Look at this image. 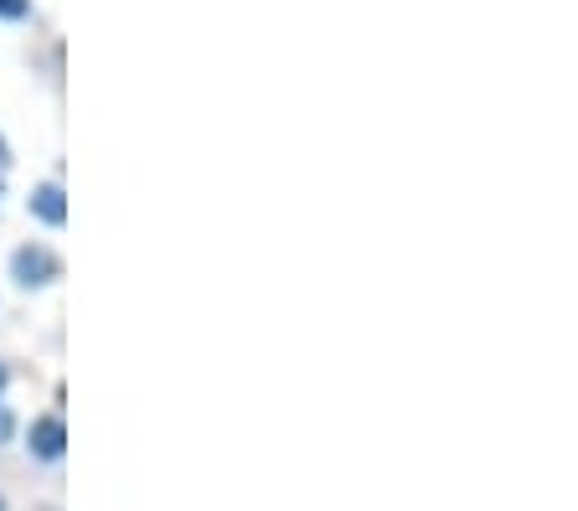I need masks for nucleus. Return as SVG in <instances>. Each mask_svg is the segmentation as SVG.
<instances>
[{
    "instance_id": "2",
    "label": "nucleus",
    "mask_w": 578,
    "mask_h": 511,
    "mask_svg": "<svg viewBox=\"0 0 578 511\" xmlns=\"http://www.w3.org/2000/svg\"><path fill=\"white\" fill-rule=\"evenodd\" d=\"M26 440H32V455H36V460H63L68 429H63V419H57V413H42V419L32 424V434H26Z\"/></svg>"
},
{
    "instance_id": "8",
    "label": "nucleus",
    "mask_w": 578,
    "mask_h": 511,
    "mask_svg": "<svg viewBox=\"0 0 578 511\" xmlns=\"http://www.w3.org/2000/svg\"><path fill=\"white\" fill-rule=\"evenodd\" d=\"M0 511H5V501H0Z\"/></svg>"
},
{
    "instance_id": "5",
    "label": "nucleus",
    "mask_w": 578,
    "mask_h": 511,
    "mask_svg": "<svg viewBox=\"0 0 578 511\" xmlns=\"http://www.w3.org/2000/svg\"><path fill=\"white\" fill-rule=\"evenodd\" d=\"M11 440V409H5V403H0V444Z\"/></svg>"
},
{
    "instance_id": "1",
    "label": "nucleus",
    "mask_w": 578,
    "mask_h": 511,
    "mask_svg": "<svg viewBox=\"0 0 578 511\" xmlns=\"http://www.w3.org/2000/svg\"><path fill=\"white\" fill-rule=\"evenodd\" d=\"M11 274H16L26 290H36V285H52V279L63 274V264H57V254H52V248H42V243H26V248H16V258H11Z\"/></svg>"
},
{
    "instance_id": "3",
    "label": "nucleus",
    "mask_w": 578,
    "mask_h": 511,
    "mask_svg": "<svg viewBox=\"0 0 578 511\" xmlns=\"http://www.w3.org/2000/svg\"><path fill=\"white\" fill-rule=\"evenodd\" d=\"M32 212L42 222H52V227H63L68 222V202H63V187L57 181H42V187L32 191Z\"/></svg>"
},
{
    "instance_id": "7",
    "label": "nucleus",
    "mask_w": 578,
    "mask_h": 511,
    "mask_svg": "<svg viewBox=\"0 0 578 511\" xmlns=\"http://www.w3.org/2000/svg\"><path fill=\"white\" fill-rule=\"evenodd\" d=\"M0 388H5V367H0Z\"/></svg>"
},
{
    "instance_id": "6",
    "label": "nucleus",
    "mask_w": 578,
    "mask_h": 511,
    "mask_svg": "<svg viewBox=\"0 0 578 511\" xmlns=\"http://www.w3.org/2000/svg\"><path fill=\"white\" fill-rule=\"evenodd\" d=\"M11 166V151H5V140H0V170Z\"/></svg>"
},
{
    "instance_id": "4",
    "label": "nucleus",
    "mask_w": 578,
    "mask_h": 511,
    "mask_svg": "<svg viewBox=\"0 0 578 511\" xmlns=\"http://www.w3.org/2000/svg\"><path fill=\"white\" fill-rule=\"evenodd\" d=\"M32 16V0H0V21H21Z\"/></svg>"
}]
</instances>
